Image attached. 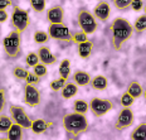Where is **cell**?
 <instances>
[{"mask_svg": "<svg viewBox=\"0 0 146 140\" xmlns=\"http://www.w3.org/2000/svg\"><path fill=\"white\" fill-rule=\"evenodd\" d=\"M112 30V47L113 49L120 51L127 41L132 37L133 27L125 18H115L111 24Z\"/></svg>", "mask_w": 146, "mask_h": 140, "instance_id": "obj_1", "label": "cell"}, {"mask_svg": "<svg viewBox=\"0 0 146 140\" xmlns=\"http://www.w3.org/2000/svg\"><path fill=\"white\" fill-rule=\"evenodd\" d=\"M62 125L64 127L66 133L73 136V139L84 134L90 129V124L87 121L86 115L77 114V112H69L63 116Z\"/></svg>", "mask_w": 146, "mask_h": 140, "instance_id": "obj_2", "label": "cell"}, {"mask_svg": "<svg viewBox=\"0 0 146 140\" xmlns=\"http://www.w3.org/2000/svg\"><path fill=\"white\" fill-rule=\"evenodd\" d=\"M3 48L10 58H18L22 54V34L13 30L3 39Z\"/></svg>", "mask_w": 146, "mask_h": 140, "instance_id": "obj_3", "label": "cell"}, {"mask_svg": "<svg viewBox=\"0 0 146 140\" xmlns=\"http://www.w3.org/2000/svg\"><path fill=\"white\" fill-rule=\"evenodd\" d=\"M77 20L78 25L81 28V32L86 33V34H93L97 30V20L93 17V14L87 9H80L77 13Z\"/></svg>", "mask_w": 146, "mask_h": 140, "instance_id": "obj_4", "label": "cell"}, {"mask_svg": "<svg viewBox=\"0 0 146 140\" xmlns=\"http://www.w3.org/2000/svg\"><path fill=\"white\" fill-rule=\"evenodd\" d=\"M11 25L17 30L18 33H24L29 27V14L27 10H24L23 8L14 5L13 13H11Z\"/></svg>", "mask_w": 146, "mask_h": 140, "instance_id": "obj_5", "label": "cell"}, {"mask_svg": "<svg viewBox=\"0 0 146 140\" xmlns=\"http://www.w3.org/2000/svg\"><path fill=\"white\" fill-rule=\"evenodd\" d=\"M90 110L92 112L93 116L101 117L108 114L113 109V103L108 99H101V97H93L90 101Z\"/></svg>", "mask_w": 146, "mask_h": 140, "instance_id": "obj_6", "label": "cell"}, {"mask_svg": "<svg viewBox=\"0 0 146 140\" xmlns=\"http://www.w3.org/2000/svg\"><path fill=\"white\" fill-rule=\"evenodd\" d=\"M10 116H11L13 123L20 125L24 130L30 129V126H32L33 120H30V117L28 116V114H27L25 110H24V107H22V106L11 105L10 106Z\"/></svg>", "mask_w": 146, "mask_h": 140, "instance_id": "obj_7", "label": "cell"}, {"mask_svg": "<svg viewBox=\"0 0 146 140\" xmlns=\"http://www.w3.org/2000/svg\"><path fill=\"white\" fill-rule=\"evenodd\" d=\"M135 121V115L133 111L130 107H123L122 110L118 112L116 121H115V129L118 131H122V130L130 127Z\"/></svg>", "mask_w": 146, "mask_h": 140, "instance_id": "obj_8", "label": "cell"}, {"mask_svg": "<svg viewBox=\"0 0 146 140\" xmlns=\"http://www.w3.org/2000/svg\"><path fill=\"white\" fill-rule=\"evenodd\" d=\"M47 33L49 38L57 39V41H71L72 39L71 30L64 24H49Z\"/></svg>", "mask_w": 146, "mask_h": 140, "instance_id": "obj_9", "label": "cell"}, {"mask_svg": "<svg viewBox=\"0 0 146 140\" xmlns=\"http://www.w3.org/2000/svg\"><path fill=\"white\" fill-rule=\"evenodd\" d=\"M23 101L29 107H35L40 103V92L35 86L32 85H25L24 87V99Z\"/></svg>", "mask_w": 146, "mask_h": 140, "instance_id": "obj_10", "label": "cell"}, {"mask_svg": "<svg viewBox=\"0 0 146 140\" xmlns=\"http://www.w3.org/2000/svg\"><path fill=\"white\" fill-rule=\"evenodd\" d=\"M47 19L50 24H63L64 20V9L60 5H54L47 10Z\"/></svg>", "mask_w": 146, "mask_h": 140, "instance_id": "obj_11", "label": "cell"}, {"mask_svg": "<svg viewBox=\"0 0 146 140\" xmlns=\"http://www.w3.org/2000/svg\"><path fill=\"white\" fill-rule=\"evenodd\" d=\"M110 13H111V9H110V4L105 0L98 1L97 5L93 8V17L97 20H101V22H106L110 18Z\"/></svg>", "mask_w": 146, "mask_h": 140, "instance_id": "obj_12", "label": "cell"}, {"mask_svg": "<svg viewBox=\"0 0 146 140\" xmlns=\"http://www.w3.org/2000/svg\"><path fill=\"white\" fill-rule=\"evenodd\" d=\"M36 54H38V57H39V62L43 63V65H45V66L56 65L57 57L52 53L50 49L48 47L40 45V47H39V49H38V52H36Z\"/></svg>", "mask_w": 146, "mask_h": 140, "instance_id": "obj_13", "label": "cell"}, {"mask_svg": "<svg viewBox=\"0 0 146 140\" xmlns=\"http://www.w3.org/2000/svg\"><path fill=\"white\" fill-rule=\"evenodd\" d=\"M52 125H53V124L44 120V119H36V120L32 121L30 130H32V133L35 134V135H40V134H44L48 129H50Z\"/></svg>", "mask_w": 146, "mask_h": 140, "instance_id": "obj_14", "label": "cell"}, {"mask_svg": "<svg viewBox=\"0 0 146 140\" xmlns=\"http://www.w3.org/2000/svg\"><path fill=\"white\" fill-rule=\"evenodd\" d=\"M91 75L86 71H76L72 76V82L76 83L78 87H84L91 83Z\"/></svg>", "mask_w": 146, "mask_h": 140, "instance_id": "obj_15", "label": "cell"}, {"mask_svg": "<svg viewBox=\"0 0 146 140\" xmlns=\"http://www.w3.org/2000/svg\"><path fill=\"white\" fill-rule=\"evenodd\" d=\"M91 87L93 90H97V91H103L107 89L108 86V80L103 75H97L95 77L91 80Z\"/></svg>", "mask_w": 146, "mask_h": 140, "instance_id": "obj_16", "label": "cell"}, {"mask_svg": "<svg viewBox=\"0 0 146 140\" xmlns=\"http://www.w3.org/2000/svg\"><path fill=\"white\" fill-rule=\"evenodd\" d=\"M78 92V86L73 82H66L64 87L60 90V93H62V97L64 100H69L72 97H74Z\"/></svg>", "mask_w": 146, "mask_h": 140, "instance_id": "obj_17", "label": "cell"}, {"mask_svg": "<svg viewBox=\"0 0 146 140\" xmlns=\"http://www.w3.org/2000/svg\"><path fill=\"white\" fill-rule=\"evenodd\" d=\"M7 135L8 140H23L24 129L18 124H13L11 127L9 129V131L7 133Z\"/></svg>", "mask_w": 146, "mask_h": 140, "instance_id": "obj_18", "label": "cell"}, {"mask_svg": "<svg viewBox=\"0 0 146 140\" xmlns=\"http://www.w3.org/2000/svg\"><path fill=\"white\" fill-rule=\"evenodd\" d=\"M77 47H78V56L83 59L88 58L93 51V43L91 41H86L83 43L77 44Z\"/></svg>", "mask_w": 146, "mask_h": 140, "instance_id": "obj_19", "label": "cell"}, {"mask_svg": "<svg viewBox=\"0 0 146 140\" xmlns=\"http://www.w3.org/2000/svg\"><path fill=\"white\" fill-rule=\"evenodd\" d=\"M126 92L136 100V99H139V97L142 96V93H144V87H142L139 82L133 81V82H131V83H129Z\"/></svg>", "mask_w": 146, "mask_h": 140, "instance_id": "obj_20", "label": "cell"}, {"mask_svg": "<svg viewBox=\"0 0 146 140\" xmlns=\"http://www.w3.org/2000/svg\"><path fill=\"white\" fill-rule=\"evenodd\" d=\"M130 138H131V140H146V123L139 124L132 130Z\"/></svg>", "mask_w": 146, "mask_h": 140, "instance_id": "obj_21", "label": "cell"}, {"mask_svg": "<svg viewBox=\"0 0 146 140\" xmlns=\"http://www.w3.org/2000/svg\"><path fill=\"white\" fill-rule=\"evenodd\" d=\"M88 110H90V105H88V102L86 100H82V99L74 100V102H73V112L86 115Z\"/></svg>", "mask_w": 146, "mask_h": 140, "instance_id": "obj_22", "label": "cell"}, {"mask_svg": "<svg viewBox=\"0 0 146 140\" xmlns=\"http://www.w3.org/2000/svg\"><path fill=\"white\" fill-rule=\"evenodd\" d=\"M58 72H59V77L60 78H63V80H68V77H69V75H71V61H69L68 58H64L60 62V65H59V69H58Z\"/></svg>", "mask_w": 146, "mask_h": 140, "instance_id": "obj_23", "label": "cell"}, {"mask_svg": "<svg viewBox=\"0 0 146 140\" xmlns=\"http://www.w3.org/2000/svg\"><path fill=\"white\" fill-rule=\"evenodd\" d=\"M11 73H13V77L17 78L18 81H25L29 71L23 66H15L13 68V71H11Z\"/></svg>", "mask_w": 146, "mask_h": 140, "instance_id": "obj_24", "label": "cell"}, {"mask_svg": "<svg viewBox=\"0 0 146 140\" xmlns=\"http://www.w3.org/2000/svg\"><path fill=\"white\" fill-rule=\"evenodd\" d=\"M11 125H13L11 117L7 116V115H0V134H7Z\"/></svg>", "mask_w": 146, "mask_h": 140, "instance_id": "obj_25", "label": "cell"}, {"mask_svg": "<svg viewBox=\"0 0 146 140\" xmlns=\"http://www.w3.org/2000/svg\"><path fill=\"white\" fill-rule=\"evenodd\" d=\"M132 27H133V32H137V33H141L144 30H146V15L142 14L136 18Z\"/></svg>", "mask_w": 146, "mask_h": 140, "instance_id": "obj_26", "label": "cell"}, {"mask_svg": "<svg viewBox=\"0 0 146 140\" xmlns=\"http://www.w3.org/2000/svg\"><path fill=\"white\" fill-rule=\"evenodd\" d=\"M33 41L35 42L36 44H44L49 41V35H48L47 32H43V30H36L33 35Z\"/></svg>", "mask_w": 146, "mask_h": 140, "instance_id": "obj_27", "label": "cell"}, {"mask_svg": "<svg viewBox=\"0 0 146 140\" xmlns=\"http://www.w3.org/2000/svg\"><path fill=\"white\" fill-rule=\"evenodd\" d=\"M45 1L47 0H29L30 7L35 13H43L45 10Z\"/></svg>", "mask_w": 146, "mask_h": 140, "instance_id": "obj_28", "label": "cell"}, {"mask_svg": "<svg viewBox=\"0 0 146 140\" xmlns=\"http://www.w3.org/2000/svg\"><path fill=\"white\" fill-rule=\"evenodd\" d=\"M33 73L36 75L39 78H43V77H45V76H47V73H48V71H47V66L39 62L36 66L33 67Z\"/></svg>", "mask_w": 146, "mask_h": 140, "instance_id": "obj_29", "label": "cell"}, {"mask_svg": "<svg viewBox=\"0 0 146 140\" xmlns=\"http://www.w3.org/2000/svg\"><path fill=\"white\" fill-rule=\"evenodd\" d=\"M131 1L132 0H112V4L118 10H127L131 7Z\"/></svg>", "mask_w": 146, "mask_h": 140, "instance_id": "obj_30", "label": "cell"}, {"mask_svg": "<svg viewBox=\"0 0 146 140\" xmlns=\"http://www.w3.org/2000/svg\"><path fill=\"white\" fill-rule=\"evenodd\" d=\"M25 63L28 67H34L39 63V57L38 54L34 53V52H30V53L27 54L25 57Z\"/></svg>", "mask_w": 146, "mask_h": 140, "instance_id": "obj_31", "label": "cell"}, {"mask_svg": "<svg viewBox=\"0 0 146 140\" xmlns=\"http://www.w3.org/2000/svg\"><path fill=\"white\" fill-rule=\"evenodd\" d=\"M64 85H66V80H63V78L59 77V78H56V80L52 81L49 87H50L52 91H59L64 87Z\"/></svg>", "mask_w": 146, "mask_h": 140, "instance_id": "obj_32", "label": "cell"}, {"mask_svg": "<svg viewBox=\"0 0 146 140\" xmlns=\"http://www.w3.org/2000/svg\"><path fill=\"white\" fill-rule=\"evenodd\" d=\"M71 41L73 42V43H76V44H80V43H83V42L88 41V38H87L86 33L77 32V33H74V34H72V39H71Z\"/></svg>", "mask_w": 146, "mask_h": 140, "instance_id": "obj_33", "label": "cell"}, {"mask_svg": "<svg viewBox=\"0 0 146 140\" xmlns=\"http://www.w3.org/2000/svg\"><path fill=\"white\" fill-rule=\"evenodd\" d=\"M133 102H135V99L132 96H130L127 92H125L121 96V105H122V107H131Z\"/></svg>", "mask_w": 146, "mask_h": 140, "instance_id": "obj_34", "label": "cell"}, {"mask_svg": "<svg viewBox=\"0 0 146 140\" xmlns=\"http://www.w3.org/2000/svg\"><path fill=\"white\" fill-rule=\"evenodd\" d=\"M40 82V78L36 75H34L33 72H29L28 76L25 78V85H32V86H36V85Z\"/></svg>", "mask_w": 146, "mask_h": 140, "instance_id": "obj_35", "label": "cell"}, {"mask_svg": "<svg viewBox=\"0 0 146 140\" xmlns=\"http://www.w3.org/2000/svg\"><path fill=\"white\" fill-rule=\"evenodd\" d=\"M7 106V91L3 86H0V114L5 110Z\"/></svg>", "mask_w": 146, "mask_h": 140, "instance_id": "obj_36", "label": "cell"}, {"mask_svg": "<svg viewBox=\"0 0 146 140\" xmlns=\"http://www.w3.org/2000/svg\"><path fill=\"white\" fill-rule=\"evenodd\" d=\"M133 11H141L144 9V0H132L131 1V7Z\"/></svg>", "mask_w": 146, "mask_h": 140, "instance_id": "obj_37", "label": "cell"}, {"mask_svg": "<svg viewBox=\"0 0 146 140\" xmlns=\"http://www.w3.org/2000/svg\"><path fill=\"white\" fill-rule=\"evenodd\" d=\"M9 5H11L10 0H0V10H5Z\"/></svg>", "mask_w": 146, "mask_h": 140, "instance_id": "obj_38", "label": "cell"}, {"mask_svg": "<svg viewBox=\"0 0 146 140\" xmlns=\"http://www.w3.org/2000/svg\"><path fill=\"white\" fill-rule=\"evenodd\" d=\"M8 13L5 10H0V24L1 23H5L8 20Z\"/></svg>", "mask_w": 146, "mask_h": 140, "instance_id": "obj_39", "label": "cell"}, {"mask_svg": "<svg viewBox=\"0 0 146 140\" xmlns=\"http://www.w3.org/2000/svg\"><path fill=\"white\" fill-rule=\"evenodd\" d=\"M142 96H144L145 101H146V89H144V93H142Z\"/></svg>", "mask_w": 146, "mask_h": 140, "instance_id": "obj_40", "label": "cell"}, {"mask_svg": "<svg viewBox=\"0 0 146 140\" xmlns=\"http://www.w3.org/2000/svg\"><path fill=\"white\" fill-rule=\"evenodd\" d=\"M144 11H145V15H146V4L144 5Z\"/></svg>", "mask_w": 146, "mask_h": 140, "instance_id": "obj_41", "label": "cell"}, {"mask_svg": "<svg viewBox=\"0 0 146 140\" xmlns=\"http://www.w3.org/2000/svg\"><path fill=\"white\" fill-rule=\"evenodd\" d=\"M0 140H8V138H0Z\"/></svg>", "mask_w": 146, "mask_h": 140, "instance_id": "obj_42", "label": "cell"}, {"mask_svg": "<svg viewBox=\"0 0 146 140\" xmlns=\"http://www.w3.org/2000/svg\"><path fill=\"white\" fill-rule=\"evenodd\" d=\"M68 140H76V139H73V138H71V139H68Z\"/></svg>", "mask_w": 146, "mask_h": 140, "instance_id": "obj_43", "label": "cell"}, {"mask_svg": "<svg viewBox=\"0 0 146 140\" xmlns=\"http://www.w3.org/2000/svg\"><path fill=\"white\" fill-rule=\"evenodd\" d=\"M98 1H102V0H98Z\"/></svg>", "mask_w": 146, "mask_h": 140, "instance_id": "obj_44", "label": "cell"}, {"mask_svg": "<svg viewBox=\"0 0 146 140\" xmlns=\"http://www.w3.org/2000/svg\"><path fill=\"white\" fill-rule=\"evenodd\" d=\"M0 33H1V29H0Z\"/></svg>", "mask_w": 146, "mask_h": 140, "instance_id": "obj_45", "label": "cell"}, {"mask_svg": "<svg viewBox=\"0 0 146 140\" xmlns=\"http://www.w3.org/2000/svg\"><path fill=\"white\" fill-rule=\"evenodd\" d=\"M0 77H1V76H0Z\"/></svg>", "mask_w": 146, "mask_h": 140, "instance_id": "obj_46", "label": "cell"}]
</instances>
